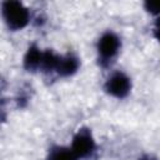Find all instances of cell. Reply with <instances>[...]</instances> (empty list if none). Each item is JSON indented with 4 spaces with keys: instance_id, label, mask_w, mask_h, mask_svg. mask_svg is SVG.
Here are the masks:
<instances>
[{
    "instance_id": "cell-1",
    "label": "cell",
    "mask_w": 160,
    "mask_h": 160,
    "mask_svg": "<svg viewBox=\"0 0 160 160\" xmlns=\"http://www.w3.org/2000/svg\"><path fill=\"white\" fill-rule=\"evenodd\" d=\"M121 48L122 41L118 32H115L114 30L104 31L96 40L95 45L99 66H101L102 69L111 68L119 58Z\"/></svg>"
},
{
    "instance_id": "cell-2",
    "label": "cell",
    "mask_w": 160,
    "mask_h": 160,
    "mask_svg": "<svg viewBox=\"0 0 160 160\" xmlns=\"http://www.w3.org/2000/svg\"><path fill=\"white\" fill-rule=\"evenodd\" d=\"M2 21L10 31H21L31 21V12L29 8L18 0H6L0 5Z\"/></svg>"
},
{
    "instance_id": "cell-3",
    "label": "cell",
    "mask_w": 160,
    "mask_h": 160,
    "mask_svg": "<svg viewBox=\"0 0 160 160\" xmlns=\"http://www.w3.org/2000/svg\"><path fill=\"white\" fill-rule=\"evenodd\" d=\"M104 91L116 100L126 99L132 90V80L129 74L122 70H114L109 74L102 85Z\"/></svg>"
},
{
    "instance_id": "cell-4",
    "label": "cell",
    "mask_w": 160,
    "mask_h": 160,
    "mask_svg": "<svg viewBox=\"0 0 160 160\" xmlns=\"http://www.w3.org/2000/svg\"><path fill=\"white\" fill-rule=\"evenodd\" d=\"M69 146L79 160H86L92 158V155L96 152L98 142L91 129L88 126H81L72 135L71 144Z\"/></svg>"
},
{
    "instance_id": "cell-5",
    "label": "cell",
    "mask_w": 160,
    "mask_h": 160,
    "mask_svg": "<svg viewBox=\"0 0 160 160\" xmlns=\"http://www.w3.org/2000/svg\"><path fill=\"white\" fill-rule=\"evenodd\" d=\"M80 66H81L80 58L75 52L69 51L66 54H60V59L55 74L62 79L71 78L80 70Z\"/></svg>"
},
{
    "instance_id": "cell-6",
    "label": "cell",
    "mask_w": 160,
    "mask_h": 160,
    "mask_svg": "<svg viewBox=\"0 0 160 160\" xmlns=\"http://www.w3.org/2000/svg\"><path fill=\"white\" fill-rule=\"evenodd\" d=\"M41 58H42V49L36 42L30 44L22 56V68L29 72L40 71Z\"/></svg>"
},
{
    "instance_id": "cell-7",
    "label": "cell",
    "mask_w": 160,
    "mask_h": 160,
    "mask_svg": "<svg viewBox=\"0 0 160 160\" xmlns=\"http://www.w3.org/2000/svg\"><path fill=\"white\" fill-rule=\"evenodd\" d=\"M45 160H79L69 145H52L49 148Z\"/></svg>"
},
{
    "instance_id": "cell-8",
    "label": "cell",
    "mask_w": 160,
    "mask_h": 160,
    "mask_svg": "<svg viewBox=\"0 0 160 160\" xmlns=\"http://www.w3.org/2000/svg\"><path fill=\"white\" fill-rule=\"evenodd\" d=\"M60 54L54 51L52 49H45L42 50V58L40 64V71L44 74H52L55 72L58 64H59Z\"/></svg>"
},
{
    "instance_id": "cell-9",
    "label": "cell",
    "mask_w": 160,
    "mask_h": 160,
    "mask_svg": "<svg viewBox=\"0 0 160 160\" xmlns=\"http://www.w3.org/2000/svg\"><path fill=\"white\" fill-rule=\"evenodd\" d=\"M144 10H145L150 16L158 19V16H159V4H158V2L145 1V2H144Z\"/></svg>"
},
{
    "instance_id": "cell-10",
    "label": "cell",
    "mask_w": 160,
    "mask_h": 160,
    "mask_svg": "<svg viewBox=\"0 0 160 160\" xmlns=\"http://www.w3.org/2000/svg\"><path fill=\"white\" fill-rule=\"evenodd\" d=\"M138 160H159V159H158V156H156L155 154H152V152H145V154L140 155V156L138 158Z\"/></svg>"
},
{
    "instance_id": "cell-11",
    "label": "cell",
    "mask_w": 160,
    "mask_h": 160,
    "mask_svg": "<svg viewBox=\"0 0 160 160\" xmlns=\"http://www.w3.org/2000/svg\"><path fill=\"white\" fill-rule=\"evenodd\" d=\"M1 120H2V111H1V109H0V124H1Z\"/></svg>"
}]
</instances>
